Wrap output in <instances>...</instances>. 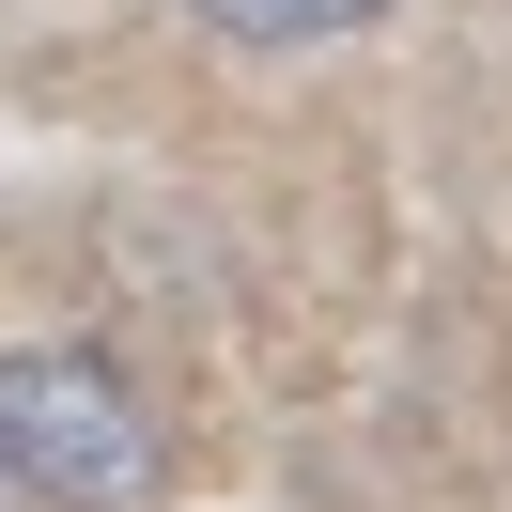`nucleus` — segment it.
Returning <instances> with one entry per match:
<instances>
[{
    "instance_id": "1",
    "label": "nucleus",
    "mask_w": 512,
    "mask_h": 512,
    "mask_svg": "<svg viewBox=\"0 0 512 512\" xmlns=\"http://www.w3.org/2000/svg\"><path fill=\"white\" fill-rule=\"evenodd\" d=\"M0 481H32L47 512H156L171 497V435L125 404L109 357H0Z\"/></svg>"
},
{
    "instance_id": "2",
    "label": "nucleus",
    "mask_w": 512,
    "mask_h": 512,
    "mask_svg": "<svg viewBox=\"0 0 512 512\" xmlns=\"http://www.w3.org/2000/svg\"><path fill=\"white\" fill-rule=\"evenodd\" d=\"M233 47H311V32H357V16H388V0H202Z\"/></svg>"
}]
</instances>
